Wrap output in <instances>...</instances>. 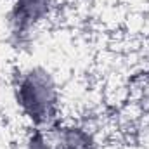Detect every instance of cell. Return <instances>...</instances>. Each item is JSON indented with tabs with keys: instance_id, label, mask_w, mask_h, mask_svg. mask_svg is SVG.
I'll list each match as a JSON object with an SVG mask.
<instances>
[{
	"instance_id": "3",
	"label": "cell",
	"mask_w": 149,
	"mask_h": 149,
	"mask_svg": "<svg viewBox=\"0 0 149 149\" xmlns=\"http://www.w3.org/2000/svg\"><path fill=\"white\" fill-rule=\"evenodd\" d=\"M7 30L17 49L30 43L40 24L47 19L52 0H7Z\"/></svg>"
},
{
	"instance_id": "2",
	"label": "cell",
	"mask_w": 149,
	"mask_h": 149,
	"mask_svg": "<svg viewBox=\"0 0 149 149\" xmlns=\"http://www.w3.org/2000/svg\"><path fill=\"white\" fill-rule=\"evenodd\" d=\"M24 149H101V144L87 128L57 121L47 128H31Z\"/></svg>"
},
{
	"instance_id": "1",
	"label": "cell",
	"mask_w": 149,
	"mask_h": 149,
	"mask_svg": "<svg viewBox=\"0 0 149 149\" xmlns=\"http://www.w3.org/2000/svg\"><path fill=\"white\" fill-rule=\"evenodd\" d=\"M14 97L31 128H47L59 121V85L47 68H23L14 80Z\"/></svg>"
}]
</instances>
